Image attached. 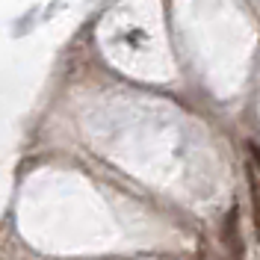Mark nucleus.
I'll use <instances>...</instances> for the list:
<instances>
[{"label": "nucleus", "mask_w": 260, "mask_h": 260, "mask_svg": "<svg viewBox=\"0 0 260 260\" xmlns=\"http://www.w3.org/2000/svg\"><path fill=\"white\" fill-rule=\"evenodd\" d=\"M248 183H251V204H254V225H257V237H260V175L254 172V166H248Z\"/></svg>", "instance_id": "obj_2"}, {"label": "nucleus", "mask_w": 260, "mask_h": 260, "mask_svg": "<svg viewBox=\"0 0 260 260\" xmlns=\"http://www.w3.org/2000/svg\"><path fill=\"white\" fill-rule=\"evenodd\" d=\"M222 240H225L228 248H231V257H243V240H240V234H237V210L228 213V219H225V234H222Z\"/></svg>", "instance_id": "obj_1"}]
</instances>
